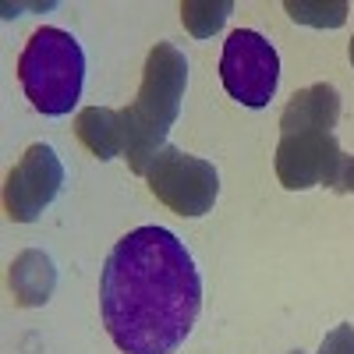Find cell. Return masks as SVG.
I'll list each match as a JSON object with an SVG mask.
<instances>
[{"mask_svg": "<svg viewBox=\"0 0 354 354\" xmlns=\"http://www.w3.org/2000/svg\"><path fill=\"white\" fill-rule=\"evenodd\" d=\"M100 312L124 354H177L202 312V277L167 227H138L106 255Z\"/></svg>", "mask_w": 354, "mask_h": 354, "instance_id": "6da1fadb", "label": "cell"}, {"mask_svg": "<svg viewBox=\"0 0 354 354\" xmlns=\"http://www.w3.org/2000/svg\"><path fill=\"white\" fill-rule=\"evenodd\" d=\"M185 85H188V61L185 53L170 46V43H156L149 50V61L142 71V88L138 100L124 110L128 117V163L135 174H145L153 167V160L167 149V131L174 128L177 113H181V100H185Z\"/></svg>", "mask_w": 354, "mask_h": 354, "instance_id": "7a4b0ae2", "label": "cell"}, {"mask_svg": "<svg viewBox=\"0 0 354 354\" xmlns=\"http://www.w3.org/2000/svg\"><path fill=\"white\" fill-rule=\"evenodd\" d=\"M18 78L28 103L43 117H64L82 96L85 53L71 32L43 25L18 57Z\"/></svg>", "mask_w": 354, "mask_h": 354, "instance_id": "3957f363", "label": "cell"}, {"mask_svg": "<svg viewBox=\"0 0 354 354\" xmlns=\"http://www.w3.org/2000/svg\"><path fill=\"white\" fill-rule=\"evenodd\" d=\"M220 82L230 93V100H238L241 106H252V110L270 106L280 85V57L273 43L252 32V28L230 32L220 57Z\"/></svg>", "mask_w": 354, "mask_h": 354, "instance_id": "277c9868", "label": "cell"}, {"mask_svg": "<svg viewBox=\"0 0 354 354\" xmlns=\"http://www.w3.org/2000/svg\"><path fill=\"white\" fill-rule=\"evenodd\" d=\"M153 195L177 216H202L213 209L216 192H220V174L213 163H205L198 156H188L181 149H167L153 160V167L145 170Z\"/></svg>", "mask_w": 354, "mask_h": 354, "instance_id": "5b68a950", "label": "cell"}, {"mask_svg": "<svg viewBox=\"0 0 354 354\" xmlns=\"http://www.w3.org/2000/svg\"><path fill=\"white\" fill-rule=\"evenodd\" d=\"M64 167L50 145H28L4 185V209L15 223H32L61 195Z\"/></svg>", "mask_w": 354, "mask_h": 354, "instance_id": "8992f818", "label": "cell"}, {"mask_svg": "<svg viewBox=\"0 0 354 354\" xmlns=\"http://www.w3.org/2000/svg\"><path fill=\"white\" fill-rule=\"evenodd\" d=\"M340 145L333 131H298V135H283L280 149H277V174L280 185L290 192H305L312 185H330L340 170Z\"/></svg>", "mask_w": 354, "mask_h": 354, "instance_id": "52a82bcc", "label": "cell"}, {"mask_svg": "<svg viewBox=\"0 0 354 354\" xmlns=\"http://www.w3.org/2000/svg\"><path fill=\"white\" fill-rule=\"evenodd\" d=\"M340 117V93L330 82L308 85L294 96L280 117V131L283 135H298V131H330Z\"/></svg>", "mask_w": 354, "mask_h": 354, "instance_id": "ba28073f", "label": "cell"}, {"mask_svg": "<svg viewBox=\"0 0 354 354\" xmlns=\"http://www.w3.org/2000/svg\"><path fill=\"white\" fill-rule=\"evenodd\" d=\"M78 138L85 142V149L100 156V160H113L128 149V117L124 110H106V106H88L78 113L75 121Z\"/></svg>", "mask_w": 354, "mask_h": 354, "instance_id": "9c48e42d", "label": "cell"}, {"mask_svg": "<svg viewBox=\"0 0 354 354\" xmlns=\"http://www.w3.org/2000/svg\"><path fill=\"white\" fill-rule=\"evenodd\" d=\"M11 287H15V298L28 308L46 305L50 294L57 287V273H53V262L43 252H21L11 262Z\"/></svg>", "mask_w": 354, "mask_h": 354, "instance_id": "30bf717a", "label": "cell"}, {"mask_svg": "<svg viewBox=\"0 0 354 354\" xmlns=\"http://www.w3.org/2000/svg\"><path fill=\"white\" fill-rule=\"evenodd\" d=\"M234 11L230 0H185L181 4V21L195 39H209L216 28L227 21V15Z\"/></svg>", "mask_w": 354, "mask_h": 354, "instance_id": "8fae6325", "label": "cell"}, {"mask_svg": "<svg viewBox=\"0 0 354 354\" xmlns=\"http://www.w3.org/2000/svg\"><path fill=\"white\" fill-rule=\"evenodd\" d=\"M287 11L294 21H308V25H344L347 4H308V0H287Z\"/></svg>", "mask_w": 354, "mask_h": 354, "instance_id": "7c38bea8", "label": "cell"}, {"mask_svg": "<svg viewBox=\"0 0 354 354\" xmlns=\"http://www.w3.org/2000/svg\"><path fill=\"white\" fill-rule=\"evenodd\" d=\"M319 354H354V326H337L333 333H326Z\"/></svg>", "mask_w": 354, "mask_h": 354, "instance_id": "4fadbf2b", "label": "cell"}, {"mask_svg": "<svg viewBox=\"0 0 354 354\" xmlns=\"http://www.w3.org/2000/svg\"><path fill=\"white\" fill-rule=\"evenodd\" d=\"M333 188L337 192H354V156H344L340 160V170L333 177Z\"/></svg>", "mask_w": 354, "mask_h": 354, "instance_id": "5bb4252c", "label": "cell"}, {"mask_svg": "<svg viewBox=\"0 0 354 354\" xmlns=\"http://www.w3.org/2000/svg\"><path fill=\"white\" fill-rule=\"evenodd\" d=\"M351 64H354V39H351Z\"/></svg>", "mask_w": 354, "mask_h": 354, "instance_id": "9a60e30c", "label": "cell"}, {"mask_svg": "<svg viewBox=\"0 0 354 354\" xmlns=\"http://www.w3.org/2000/svg\"><path fill=\"white\" fill-rule=\"evenodd\" d=\"M294 354H301V351H294Z\"/></svg>", "mask_w": 354, "mask_h": 354, "instance_id": "2e32d148", "label": "cell"}]
</instances>
